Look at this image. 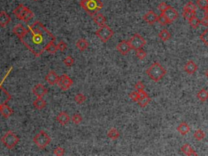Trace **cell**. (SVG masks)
<instances>
[{
	"instance_id": "6da1fadb",
	"label": "cell",
	"mask_w": 208,
	"mask_h": 156,
	"mask_svg": "<svg viewBox=\"0 0 208 156\" xmlns=\"http://www.w3.org/2000/svg\"><path fill=\"white\" fill-rule=\"evenodd\" d=\"M28 27L25 35L20 40L34 56H41L46 46L51 42H55L56 38L39 20H36Z\"/></svg>"
},
{
	"instance_id": "7a4b0ae2",
	"label": "cell",
	"mask_w": 208,
	"mask_h": 156,
	"mask_svg": "<svg viewBox=\"0 0 208 156\" xmlns=\"http://www.w3.org/2000/svg\"><path fill=\"white\" fill-rule=\"evenodd\" d=\"M80 6L90 17H95L103 7V3L100 0H80Z\"/></svg>"
},
{
	"instance_id": "3957f363",
	"label": "cell",
	"mask_w": 208,
	"mask_h": 156,
	"mask_svg": "<svg viewBox=\"0 0 208 156\" xmlns=\"http://www.w3.org/2000/svg\"><path fill=\"white\" fill-rule=\"evenodd\" d=\"M146 72H147V76L154 81H158L165 76L167 71L159 63L155 62L150 67L149 69H147Z\"/></svg>"
},
{
	"instance_id": "277c9868",
	"label": "cell",
	"mask_w": 208,
	"mask_h": 156,
	"mask_svg": "<svg viewBox=\"0 0 208 156\" xmlns=\"http://www.w3.org/2000/svg\"><path fill=\"white\" fill-rule=\"evenodd\" d=\"M1 142L7 149L12 150L20 142V137L12 131H7L1 138Z\"/></svg>"
},
{
	"instance_id": "5b68a950",
	"label": "cell",
	"mask_w": 208,
	"mask_h": 156,
	"mask_svg": "<svg viewBox=\"0 0 208 156\" xmlns=\"http://www.w3.org/2000/svg\"><path fill=\"white\" fill-rule=\"evenodd\" d=\"M34 144L41 150L45 149L51 142V138L49 135L43 130H41L33 139Z\"/></svg>"
},
{
	"instance_id": "8992f818",
	"label": "cell",
	"mask_w": 208,
	"mask_h": 156,
	"mask_svg": "<svg viewBox=\"0 0 208 156\" xmlns=\"http://www.w3.org/2000/svg\"><path fill=\"white\" fill-rule=\"evenodd\" d=\"M95 35L99 38L102 43H106L113 37L114 31L108 25L104 24L100 26V28L95 32Z\"/></svg>"
},
{
	"instance_id": "52a82bcc",
	"label": "cell",
	"mask_w": 208,
	"mask_h": 156,
	"mask_svg": "<svg viewBox=\"0 0 208 156\" xmlns=\"http://www.w3.org/2000/svg\"><path fill=\"white\" fill-rule=\"evenodd\" d=\"M128 42H129L132 50H135L142 49L147 44V41L145 40V38L140 35L139 33H135L134 35L128 40Z\"/></svg>"
},
{
	"instance_id": "ba28073f",
	"label": "cell",
	"mask_w": 208,
	"mask_h": 156,
	"mask_svg": "<svg viewBox=\"0 0 208 156\" xmlns=\"http://www.w3.org/2000/svg\"><path fill=\"white\" fill-rule=\"evenodd\" d=\"M12 69V68H11V69L8 71V72H7V74L6 75L5 78L7 77V75L10 73V72H11ZM4 79H3V80H2V82L0 83V109H1V107H2L4 104H7V102H9L10 100L12 99V95H10L9 93L7 92L4 88L2 87V82L4 81Z\"/></svg>"
},
{
	"instance_id": "9c48e42d",
	"label": "cell",
	"mask_w": 208,
	"mask_h": 156,
	"mask_svg": "<svg viewBox=\"0 0 208 156\" xmlns=\"http://www.w3.org/2000/svg\"><path fill=\"white\" fill-rule=\"evenodd\" d=\"M116 50H118L122 55H126L130 50H132V48H131V46H130L128 41L123 40L117 44Z\"/></svg>"
},
{
	"instance_id": "30bf717a",
	"label": "cell",
	"mask_w": 208,
	"mask_h": 156,
	"mask_svg": "<svg viewBox=\"0 0 208 156\" xmlns=\"http://www.w3.org/2000/svg\"><path fill=\"white\" fill-rule=\"evenodd\" d=\"M163 14L165 15V17L168 18L169 23H173V21H175L179 17V13L175 8H173L171 6H168V9L166 10L165 12H163Z\"/></svg>"
},
{
	"instance_id": "8fae6325",
	"label": "cell",
	"mask_w": 208,
	"mask_h": 156,
	"mask_svg": "<svg viewBox=\"0 0 208 156\" xmlns=\"http://www.w3.org/2000/svg\"><path fill=\"white\" fill-rule=\"evenodd\" d=\"M33 93L37 98H43L48 93V90L43 84H37L33 88Z\"/></svg>"
},
{
	"instance_id": "7c38bea8",
	"label": "cell",
	"mask_w": 208,
	"mask_h": 156,
	"mask_svg": "<svg viewBox=\"0 0 208 156\" xmlns=\"http://www.w3.org/2000/svg\"><path fill=\"white\" fill-rule=\"evenodd\" d=\"M59 76H58V74L54 71V70H50L49 71L46 76L45 77L46 81L50 85H54L55 84H57V81L59 80Z\"/></svg>"
},
{
	"instance_id": "4fadbf2b",
	"label": "cell",
	"mask_w": 208,
	"mask_h": 156,
	"mask_svg": "<svg viewBox=\"0 0 208 156\" xmlns=\"http://www.w3.org/2000/svg\"><path fill=\"white\" fill-rule=\"evenodd\" d=\"M56 121L59 122L61 125L64 126L68 124L71 121V117L69 116V114L65 111H60L59 115L56 116Z\"/></svg>"
},
{
	"instance_id": "5bb4252c",
	"label": "cell",
	"mask_w": 208,
	"mask_h": 156,
	"mask_svg": "<svg viewBox=\"0 0 208 156\" xmlns=\"http://www.w3.org/2000/svg\"><path fill=\"white\" fill-rule=\"evenodd\" d=\"M33 17H34V13H33L29 8L25 7H24V11H23V12H22L21 16L20 17V20H23V21L25 22V23H28L29 20H31L33 19Z\"/></svg>"
},
{
	"instance_id": "9a60e30c",
	"label": "cell",
	"mask_w": 208,
	"mask_h": 156,
	"mask_svg": "<svg viewBox=\"0 0 208 156\" xmlns=\"http://www.w3.org/2000/svg\"><path fill=\"white\" fill-rule=\"evenodd\" d=\"M143 20L149 24H153L156 21H158V16L153 11H150L145 14L143 17Z\"/></svg>"
},
{
	"instance_id": "2e32d148",
	"label": "cell",
	"mask_w": 208,
	"mask_h": 156,
	"mask_svg": "<svg viewBox=\"0 0 208 156\" xmlns=\"http://www.w3.org/2000/svg\"><path fill=\"white\" fill-rule=\"evenodd\" d=\"M12 33H14L16 36H17L19 38V39H20V38H22L25 35V33H27V29L21 24H18L13 28Z\"/></svg>"
},
{
	"instance_id": "e0dca14e",
	"label": "cell",
	"mask_w": 208,
	"mask_h": 156,
	"mask_svg": "<svg viewBox=\"0 0 208 156\" xmlns=\"http://www.w3.org/2000/svg\"><path fill=\"white\" fill-rule=\"evenodd\" d=\"M12 20V18L9 16V14H7L5 11H2L0 12V26L2 28H6L7 24H9Z\"/></svg>"
},
{
	"instance_id": "ac0fdd59",
	"label": "cell",
	"mask_w": 208,
	"mask_h": 156,
	"mask_svg": "<svg viewBox=\"0 0 208 156\" xmlns=\"http://www.w3.org/2000/svg\"><path fill=\"white\" fill-rule=\"evenodd\" d=\"M184 71L186 72L187 73L191 75V74H194L198 70V66H197V64L194 61L189 60L186 63V64L184 65Z\"/></svg>"
},
{
	"instance_id": "d6986e66",
	"label": "cell",
	"mask_w": 208,
	"mask_h": 156,
	"mask_svg": "<svg viewBox=\"0 0 208 156\" xmlns=\"http://www.w3.org/2000/svg\"><path fill=\"white\" fill-rule=\"evenodd\" d=\"M0 113L4 118H9L13 114V110L10 106H7V104H4L0 109Z\"/></svg>"
},
{
	"instance_id": "ffe728a7",
	"label": "cell",
	"mask_w": 208,
	"mask_h": 156,
	"mask_svg": "<svg viewBox=\"0 0 208 156\" xmlns=\"http://www.w3.org/2000/svg\"><path fill=\"white\" fill-rule=\"evenodd\" d=\"M93 20L95 24H97L100 27V26L106 24V18L102 14H96L95 17H93Z\"/></svg>"
},
{
	"instance_id": "44dd1931",
	"label": "cell",
	"mask_w": 208,
	"mask_h": 156,
	"mask_svg": "<svg viewBox=\"0 0 208 156\" xmlns=\"http://www.w3.org/2000/svg\"><path fill=\"white\" fill-rule=\"evenodd\" d=\"M76 46L77 47V49L80 51H84L88 48L89 46V43L87 41L84 39V38H80L76 41Z\"/></svg>"
},
{
	"instance_id": "7402d4cb",
	"label": "cell",
	"mask_w": 208,
	"mask_h": 156,
	"mask_svg": "<svg viewBox=\"0 0 208 156\" xmlns=\"http://www.w3.org/2000/svg\"><path fill=\"white\" fill-rule=\"evenodd\" d=\"M33 106L38 110H43L46 106V102L43 98H38L37 99L33 102Z\"/></svg>"
},
{
	"instance_id": "603a6c76",
	"label": "cell",
	"mask_w": 208,
	"mask_h": 156,
	"mask_svg": "<svg viewBox=\"0 0 208 156\" xmlns=\"http://www.w3.org/2000/svg\"><path fill=\"white\" fill-rule=\"evenodd\" d=\"M106 135L111 140H117L120 137V136H121L119 131L116 128H110L108 132H107V133H106Z\"/></svg>"
},
{
	"instance_id": "cb8c5ba5",
	"label": "cell",
	"mask_w": 208,
	"mask_h": 156,
	"mask_svg": "<svg viewBox=\"0 0 208 156\" xmlns=\"http://www.w3.org/2000/svg\"><path fill=\"white\" fill-rule=\"evenodd\" d=\"M181 150L185 155H198V154L192 149L189 144H184L181 147Z\"/></svg>"
},
{
	"instance_id": "d4e9b609",
	"label": "cell",
	"mask_w": 208,
	"mask_h": 156,
	"mask_svg": "<svg viewBox=\"0 0 208 156\" xmlns=\"http://www.w3.org/2000/svg\"><path fill=\"white\" fill-rule=\"evenodd\" d=\"M177 131L180 132L181 135H185L190 131V128H189V124L185 122H183L177 127Z\"/></svg>"
},
{
	"instance_id": "484cf974",
	"label": "cell",
	"mask_w": 208,
	"mask_h": 156,
	"mask_svg": "<svg viewBox=\"0 0 208 156\" xmlns=\"http://www.w3.org/2000/svg\"><path fill=\"white\" fill-rule=\"evenodd\" d=\"M197 97L201 102H206L208 99V91L205 89H202L197 95Z\"/></svg>"
},
{
	"instance_id": "4316f807",
	"label": "cell",
	"mask_w": 208,
	"mask_h": 156,
	"mask_svg": "<svg viewBox=\"0 0 208 156\" xmlns=\"http://www.w3.org/2000/svg\"><path fill=\"white\" fill-rule=\"evenodd\" d=\"M46 50L48 53H50V54H54L56 53L57 50H58V46H57L56 44L54 43V42H51V43H50L47 46H46Z\"/></svg>"
},
{
	"instance_id": "83f0119b",
	"label": "cell",
	"mask_w": 208,
	"mask_h": 156,
	"mask_svg": "<svg viewBox=\"0 0 208 156\" xmlns=\"http://www.w3.org/2000/svg\"><path fill=\"white\" fill-rule=\"evenodd\" d=\"M158 38H160L162 41H163V42H166V41L170 39L171 33L167 29H163L158 33Z\"/></svg>"
},
{
	"instance_id": "f1b7e54d",
	"label": "cell",
	"mask_w": 208,
	"mask_h": 156,
	"mask_svg": "<svg viewBox=\"0 0 208 156\" xmlns=\"http://www.w3.org/2000/svg\"><path fill=\"white\" fill-rule=\"evenodd\" d=\"M150 98L147 95L146 96H143V97H140L137 102L140 105V106L145 107V106H147L150 103Z\"/></svg>"
},
{
	"instance_id": "f546056e",
	"label": "cell",
	"mask_w": 208,
	"mask_h": 156,
	"mask_svg": "<svg viewBox=\"0 0 208 156\" xmlns=\"http://www.w3.org/2000/svg\"><path fill=\"white\" fill-rule=\"evenodd\" d=\"M24 7H25V6H24V4H22V3L18 5V6L13 10V14L15 15V17H17L18 19H20V17L21 16L22 12L24 11Z\"/></svg>"
},
{
	"instance_id": "4dcf8cb0",
	"label": "cell",
	"mask_w": 208,
	"mask_h": 156,
	"mask_svg": "<svg viewBox=\"0 0 208 156\" xmlns=\"http://www.w3.org/2000/svg\"><path fill=\"white\" fill-rule=\"evenodd\" d=\"M61 77L62 79H63V81H64V85H66V87L69 90V89L72 87V85H73V80H72L71 78L69 77L68 75H66V74H63L61 76Z\"/></svg>"
},
{
	"instance_id": "1f68e13d",
	"label": "cell",
	"mask_w": 208,
	"mask_h": 156,
	"mask_svg": "<svg viewBox=\"0 0 208 156\" xmlns=\"http://www.w3.org/2000/svg\"><path fill=\"white\" fill-rule=\"evenodd\" d=\"M197 10V6L194 4V2H187L185 6L184 7V11H188V12H196Z\"/></svg>"
},
{
	"instance_id": "d6a6232c",
	"label": "cell",
	"mask_w": 208,
	"mask_h": 156,
	"mask_svg": "<svg viewBox=\"0 0 208 156\" xmlns=\"http://www.w3.org/2000/svg\"><path fill=\"white\" fill-rule=\"evenodd\" d=\"M189 23L191 27H193L194 28H196L199 27V24H201V21H200V20L196 16H194V17H192L191 19L189 20Z\"/></svg>"
},
{
	"instance_id": "836d02e7",
	"label": "cell",
	"mask_w": 208,
	"mask_h": 156,
	"mask_svg": "<svg viewBox=\"0 0 208 156\" xmlns=\"http://www.w3.org/2000/svg\"><path fill=\"white\" fill-rule=\"evenodd\" d=\"M197 6L205 11L208 7V0H197Z\"/></svg>"
},
{
	"instance_id": "e575fe53",
	"label": "cell",
	"mask_w": 208,
	"mask_h": 156,
	"mask_svg": "<svg viewBox=\"0 0 208 156\" xmlns=\"http://www.w3.org/2000/svg\"><path fill=\"white\" fill-rule=\"evenodd\" d=\"M158 23H159L160 24H162V25H166V24H170L169 21H168V18L165 17V15L163 14V13H162V14H160L159 16H158Z\"/></svg>"
},
{
	"instance_id": "d590c367",
	"label": "cell",
	"mask_w": 208,
	"mask_h": 156,
	"mask_svg": "<svg viewBox=\"0 0 208 156\" xmlns=\"http://www.w3.org/2000/svg\"><path fill=\"white\" fill-rule=\"evenodd\" d=\"M74 100H75V102L77 104H81L83 103V102H85L86 97H85L83 94H77V95L75 96V98H74Z\"/></svg>"
},
{
	"instance_id": "8d00e7d4",
	"label": "cell",
	"mask_w": 208,
	"mask_h": 156,
	"mask_svg": "<svg viewBox=\"0 0 208 156\" xmlns=\"http://www.w3.org/2000/svg\"><path fill=\"white\" fill-rule=\"evenodd\" d=\"M194 137H195V139L198 141H202L205 137V132L201 129H198L196 132H194Z\"/></svg>"
},
{
	"instance_id": "74e56055",
	"label": "cell",
	"mask_w": 208,
	"mask_h": 156,
	"mask_svg": "<svg viewBox=\"0 0 208 156\" xmlns=\"http://www.w3.org/2000/svg\"><path fill=\"white\" fill-rule=\"evenodd\" d=\"M71 119L72 121L75 124H79L81 123V121H82V116L78 113L74 114L73 116H72Z\"/></svg>"
},
{
	"instance_id": "f35d334b",
	"label": "cell",
	"mask_w": 208,
	"mask_h": 156,
	"mask_svg": "<svg viewBox=\"0 0 208 156\" xmlns=\"http://www.w3.org/2000/svg\"><path fill=\"white\" fill-rule=\"evenodd\" d=\"M200 39L205 45L208 46V28L202 32V33L200 35Z\"/></svg>"
},
{
	"instance_id": "ab89813d",
	"label": "cell",
	"mask_w": 208,
	"mask_h": 156,
	"mask_svg": "<svg viewBox=\"0 0 208 156\" xmlns=\"http://www.w3.org/2000/svg\"><path fill=\"white\" fill-rule=\"evenodd\" d=\"M63 63H64L67 67H71L73 65L74 59L71 55H69V56H67L66 58L63 60Z\"/></svg>"
},
{
	"instance_id": "60d3db41",
	"label": "cell",
	"mask_w": 208,
	"mask_h": 156,
	"mask_svg": "<svg viewBox=\"0 0 208 156\" xmlns=\"http://www.w3.org/2000/svg\"><path fill=\"white\" fill-rule=\"evenodd\" d=\"M136 55L139 59H144L147 57V52L142 48V49L136 50Z\"/></svg>"
},
{
	"instance_id": "b9f144b4",
	"label": "cell",
	"mask_w": 208,
	"mask_h": 156,
	"mask_svg": "<svg viewBox=\"0 0 208 156\" xmlns=\"http://www.w3.org/2000/svg\"><path fill=\"white\" fill-rule=\"evenodd\" d=\"M129 98H131L132 101L133 102H137L138 100H139V94H138V91H132V93L129 94Z\"/></svg>"
},
{
	"instance_id": "7bdbcfd3",
	"label": "cell",
	"mask_w": 208,
	"mask_h": 156,
	"mask_svg": "<svg viewBox=\"0 0 208 156\" xmlns=\"http://www.w3.org/2000/svg\"><path fill=\"white\" fill-rule=\"evenodd\" d=\"M64 154H65V150L63 147H58L54 150V154H55V155L62 156L64 155Z\"/></svg>"
},
{
	"instance_id": "ee69618b",
	"label": "cell",
	"mask_w": 208,
	"mask_h": 156,
	"mask_svg": "<svg viewBox=\"0 0 208 156\" xmlns=\"http://www.w3.org/2000/svg\"><path fill=\"white\" fill-rule=\"evenodd\" d=\"M57 46H58V50H60V51H64V50H67L68 48V45L67 43L64 41H60L58 44H57Z\"/></svg>"
},
{
	"instance_id": "f6af8a7d",
	"label": "cell",
	"mask_w": 208,
	"mask_h": 156,
	"mask_svg": "<svg viewBox=\"0 0 208 156\" xmlns=\"http://www.w3.org/2000/svg\"><path fill=\"white\" fill-rule=\"evenodd\" d=\"M56 85L59 86V89H61V90H64V91H66V90H69V89L66 87V85H64V81H63V79H62L61 76H59V80H58V81H57Z\"/></svg>"
},
{
	"instance_id": "bcb514c9",
	"label": "cell",
	"mask_w": 208,
	"mask_h": 156,
	"mask_svg": "<svg viewBox=\"0 0 208 156\" xmlns=\"http://www.w3.org/2000/svg\"><path fill=\"white\" fill-rule=\"evenodd\" d=\"M195 16V12H188V11H184L183 12V17H184V19L187 20H189L191 19L192 17H194Z\"/></svg>"
},
{
	"instance_id": "7dc6e473",
	"label": "cell",
	"mask_w": 208,
	"mask_h": 156,
	"mask_svg": "<svg viewBox=\"0 0 208 156\" xmlns=\"http://www.w3.org/2000/svg\"><path fill=\"white\" fill-rule=\"evenodd\" d=\"M168 5L164 2H160V3H159V4H158V10H159V11L162 12V13H163V12H165L166 10L168 9Z\"/></svg>"
},
{
	"instance_id": "c3c4849f",
	"label": "cell",
	"mask_w": 208,
	"mask_h": 156,
	"mask_svg": "<svg viewBox=\"0 0 208 156\" xmlns=\"http://www.w3.org/2000/svg\"><path fill=\"white\" fill-rule=\"evenodd\" d=\"M135 89L137 90V91L144 90V89H145L144 84H143L142 81H138V82L136 83V85H135Z\"/></svg>"
},
{
	"instance_id": "681fc988",
	"label": "cell",
	"mask_w": 208,
	"mask_h": 156,
	"mask_svg": "<svg viewBox=\"0 0 208 156\" xmlns=\"http://www.w3.org/2000/svg\"><path fill=\"white\" fill-rule=\"evenodd\" d=\"M201 24L204 26H208V15H206L202 17V19L200 20Z\"/></svg>"
},
{
	"instance_id": "f907efd6",
	"label": "cell",
	"mask_w": 208,
	"mask_h": 156,
	"mask_svg": "<svg viewBox=\"0 0 208 156\" xmlns=\"http://www.w3.org/2000/svg\"><path fill=\"white\" fill-rule=\"evenodd\" d=\"M205 75H206V77L208 78V69H207V70H206V72H205Z\"/></svg>"
},
{
	"instance_id": "816d5d0a",
	"label": "cell",
	"mask_w": 208,
	"mask_h": 156,
	"mask_svg": "<svg viewBox=\"0 0 208 156\" xmlns=\"http://www.w3.org/2000/svg\"><path fill=\"white\" fill-rule=\"evenodd\" d=\"M205 12H206V15H208V7H207V8H206V10H205Z\"/></svg>"
},
{
	"instance_id": "f5cc1de1",
	"label": "cell",
	"mask_w": 208,
	"mask_h": 156,
	"mask_svg": "<svg viewBox=\"0 0 208 156\" xmlns=\"http://www.w3.org/2000/svg\"><path fill=\"white\" fill-rule=\"evenodd\" d=\"M33 1H38V0H33Z\"/></svg>"
}]
</instances>
